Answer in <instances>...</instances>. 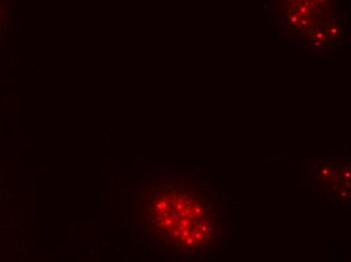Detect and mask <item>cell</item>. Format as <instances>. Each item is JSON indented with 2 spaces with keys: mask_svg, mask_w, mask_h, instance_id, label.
I'll list each match as a JSON object with an SVG mask.
<instances>
[{
  "mask_svg": "<svg viewBox=\"0 0 351 262\" xmlns=\"http://www.w3.org/2000/svg\"><path fill=\"white\" fill-rule=\"evenodd\" d=\"M143 204L152 235L172 252H201L218 240L221 211L202 187L162 179L145 191Z\"/></svg>",
  "mask_w": 351,
  "mask_h": 262,
  "instance_id": "6da1fadb",
  "label": "cell"
},
{
  "mask_svg": "<svg viewBox=\"0 0 351 262\" xmlns=\"http://www.w3.org/2000/svg\"><path fill=\"white\" fill-rule=\"evenodd\" d=\"M328 3V0H284V8L289 10L286 18L291 19L293 25H298L314 37L316 33V37L320 38L319 29L322 25L320 19L328 25L326 16Z\"/></svg>",
  "mask_w": 351,
  "mask_h": 262,
  "instance_id": "7a4b0ae2",
  "label": "cell"
},
{
  "mask_svg": "<svg viewBox=\"0 0 351 262\" xmlns=\"http://www.w3.org/2000/svg\"><path fill=\"white\" fill-rule=\"evenodd\" d=\"M319 178L323 181L325 187L331 189L332 194L346 198L350 201V163H330L323 166Z\"/></svg>",
  "mask_w": 351,
  "mask_h": 262,
  "instance_id": "3957f363",
  "label": "cell"
}]
</instances>
